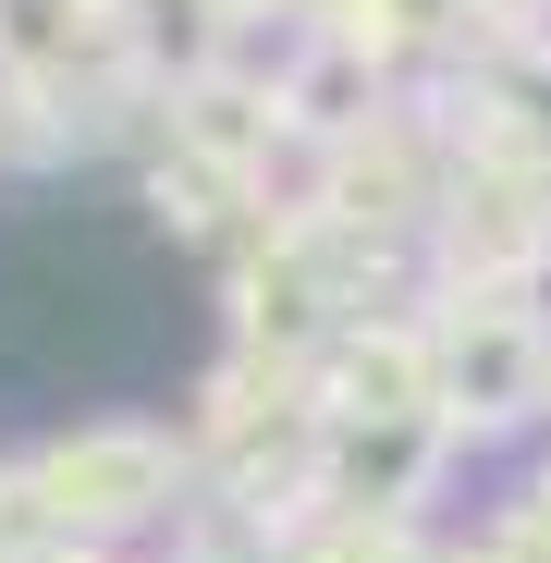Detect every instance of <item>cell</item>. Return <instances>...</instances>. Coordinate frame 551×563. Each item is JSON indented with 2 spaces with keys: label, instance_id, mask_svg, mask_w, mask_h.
<instances>
[{
  "label": "cell",
  "instance_id": "cell-4",
  "mask_svg": "<svg viewBox=\"0 0 551 563\" xmlns=\"http://www.w3.org/2000/svg\"><path fill=\"white\" fill-rule=\"evenodd\" d=\"M491 13H503V25H539V0H491Z\"/></svg>",
  "mask_w": 551,
  "mask_h": 563
},
{
  "label": "cell",
  "instance_id": "cell-1",
  "mask_svg": "<svg viewBox=\"0 0 551 563\" xmlns=\"http://www.w3.org/2000/svg\"><path fill=\"white\" fill-rule=\"evenodd\" d=\"M429 355H441V429H515V417H539L551 331L515 295H453V319H429Z\"/></svg>",
  "mask_w": 551,
  "mask_h": 563
},
{
  "label": "cell",
  "instance_id": "cell-2",
  "mask_svg": "<svg viewBox=\"0 0 551 563\" xmlns=\"http://www.w3.org/2000/svg\"><path fill=\"white\" fill-rule=\"evenodd\" d=\"M172 441L159 429H135V417H111V429H74L62 453H37L25 465V490H37V527H86V539H111V527H147L159 503H172Z\"/></svg>",
  "mask_w": 551,
  "mask_h": 563
},
{
  "label": "cell",
  "instance_id": "cell-5",
  "mask_svg": "<svg viewBox=\"0 0 551 563\" xmlns=\"http://www.w3.org/2000/svg\"><path fill=\"white\" fill-rule=\"evenodd\" d=\"M539 417H551V380H539Z\"/></svg>",
  "mask_w": 551,
  "mask_h": 563
},
{
  "label": "cell",
  "instance_id": "cell-3",
  "mask_svg": "<svg viewBox=\"0 0 551 563\" xmlns=\"http://www.w3.org/2000/svg\"><path fill=\"white\" fill-rule=\"evenodd\" d=\"M331 417H441V355H429V331H405V319H381V331H331Z\"/></svg>",
  "mask_w": 551,
  "mask_h": 563
}]
</instances>
